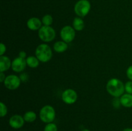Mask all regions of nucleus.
Here are the masks:
<instances>
[{
	"instance_id": "nucleus-1",
	"label": "nucleus",
	"mask_w": 132,
	"mask_h": 131,
	"mask_svg": "<svg viewBox=\"0 0 132 131\" xmlns=\"http://www.w3.org/2000/svg\"><path fill=\"white\" fill-rule=\"evenodd\" d=\"M106 91L115 98L121 96L125 91V87L121 80L117 78H112L106 84Z\"/></svg>"
},
{
	"instance_id": "nucleus-9",
	"label": "nucleus",
	"mask_w": 132,
	"mask_h": 131,
	"mask_svg": "<svg viewBox=\"0 0 132 131\" xmlns=\"http://www.w3.org/2000/svg\"><path fill=\"white\" fill-rule=\"evenodd\" d=\"M27 66L26 59L18 57L15 58L12 62V69L14 72L21 73L24 70L26 66Z\"/></svg>"
},
{
	"instance_id": "nucleus-15",
	"label": "nucleus",
	"mask_w": 132,
	"mask_h": 131,
	"mask_svg": "<svg viewBox=\"0 0 132 131\" xmlns=\"http://www.w3.org/2000/svg\"><path fill=\"white\" fill-rule=\"evenodd\" d=\"M72 26H73V28H74L75 30L79 32V31L83 30L84 27H85V22L80 17H77L73 19Z\"/></svg>"
},
{
	"instance_id": "nucleus-25",
	"label": "nucleus",
	"mask_w": 132,
	"mask_h": 131,
	"mask_svg": "<svg viewBox=\"0 0 132 131\" xmlns=\"http://www.w3.org/2000/svg\"><path fill=\"white\" fill-rule=\"evenodd\" d=\"M6 77H5V74H4V72H1L0 73V82H4Z\"/></svg>"
},
{
	"instance_id": "nucleus-22",
	"label": "nucleus",
	"mask_w": 132,
	"mask_h": 131,
	"mask_svg": "<svg viewBox=\"0 0 132 131\" xmlns=\"http://www.w3.org/2000/svg\"><path fill=\"white\" fill-rule=\"evenodd\" d=\"M6 46H5V44L1 42V43L0 44V55H1V56H3V55H4V53L6 52Z\"/></svg>"
},
{
	"instance_id": "nucleus-26",
	"label": "nucleus",
	"mask_w": 132,
	"mask_h": 131,
	"mask_svg": "<svg viewBox=\"0 0 132 131\" xmlns=\"http://www.w3.org/2000/svg\"><path fill=\"white\" fill-rule=\"evenodd\" d=\"M26 56H27V53H26L25 51H21L19 53V57H20L23 58V59H25Z\"/></svg>"
},
{
	"instance_id": "nucleus-4",
	"label": "nucleus",
	"mask_w": 132,
	"mask_h": 131,
	"mask_svg": "<svg viewBox=\"0 0 132 131\" xmlns=\"http://www.w3.org/2000/svg\"><path fill=\"white\" fill-rule=\"evenodd\" d=\"M38 35L40 39L43 42H51L55 37V31L50 26L43 25L39 30Z\"/></svg>"
},
{
	"instance_id": "nucleus-13",
	"label": "nucleus",
	"mask_w": 132,
	"mask_h": 131,
	"mask_svg": "<svg viewBox=\"0 0 132 131\" xmlns=\"http://www.w3.org/2000/svg\"><path fill=\"white\" fill-rule=\"evenodd\" d=\"M120 102L125 107H132V95L128 93L123 94L120 98Z\"/></svg>"
},
{
	"instance_id": "nucleus-20",
	"label": "nucleus",
	"mask_w": 132,
	"mask_h": 131,
	"mask_svg": "<svg viewBox=\"0 0 132 131\" xmlns=\"http://www.w3.org/2000/svg\"><path fill=\"white\" fill-rule=\"evenodd\" d=\"M8 109L6 105L3 102H0V116L1 118L5 116L7 114Z\"/></svg>"
},
{
	"instance_id": "nucleus-27",
	"label": "nucleus",
	"mask_w": 132,
	"mask_h": 131,
	"mask_svg": "<svg viewBox=\"0 0 132 131\" xmlns=\"http://www.w3.org/2000/svg\"><path fill=\"white\" fill-rule=\"evenodd\" d=\"M122 131H132L131 128H126L123 130Z\"/></svg>"
},
{
	"instance_id": "nucleus-8",
	"label": "nucleus",
	"mask_w": 132,
	"mask_h": 131,
	"mask_svg": "<svg viewBox=\"0 0 132 131\" xmlns=\"http://www.w3.org/2000/svg\"><path fill=\"white\" fill-rule=\"evenodd\" d=\"M77 93L75 90L72 89H68L64 90L62 93V100L65 104L71 105L76 102L77 100Z\"/></svg>"
},
{
	"instance_id": "nucleus-7",
	"label": "nucleus",
	"mask_w": 132,
	"mask_h": 131,
	"mask_svg": "<svg viewBox=\"0 0 132 131\" xmlns=\"http://www.w3.org/2000/svg\"><path fill=\"white\" fill-rule=\"evenodd\" d=\"M21 82V80L19 77L15 74H10L6 77L3 83L8 89L15 90L20 86Z\"/></svg>"
},
{
	"instance_id": "nucleus-10",
	"label": "nucleus",
	"mask_w": 132,
	"mask_h": 131,
	"mask_svg": "<svg viewBox=\"0 0 132 131\" xmlns=\"http://www.w3.org/2000/svg\"><path fill=\"white\" fill-rule=\"evenodd\" d=\"M24 119L23 118V116H21L18 114L12 116L11 118L9 119V123L10 127L14 129H19L23 126L24 125Z\"/></svg>"
},
{
	"instance_id": "nucleus-18",
	"label": "nucleus",
	"mask_w": 132,
	"mask_h": 131,
	"mask_svg": "<svg viewBox=\"0 0 132 131\" xmlns=\"http://www.w3.org/2000/svg\"><path fill=\"white\" fill-rule=\"evenodd\" d=\"M41 21L44 26H50L53 23V17L50 14H46L43 17Z\"/></svg>"
},
{
	"instance_id": "nucleus-14",
	"label": "nucleus",
	"mask_w": 132,
	"mask_h": 131,
	"mask_svg": "<svg viewBox=\"0 0 132 131\" xmlns=\"http://www.w3.org/2000/svg\"><path fill=\"white\" fill-rule=\"evenodd\" d=\"M54 51L57 53H63L68 49V44L63 41H57L54 44Z\"/></svg>"
},
{
	"instance_id": "nucleus-16",
	"label": "nucleus",
	"mask_w": 132,
	"mask_h": 131,
	"mask_svg": "<svg viewBox=\"0 0 132 131\" xmlns=\"http://www.w3.org/2000/svg\"><path fill=\"white\" fill-rule=\"evenodd\" d=\"M26 62L28 66L31 68H36L39 65V60L36 57L29 56L26 59Z\"/></svg>"
},
{
	"instance_id": "nucleus-12",
	"label": "nucleus",
	"mask_w": 132,
	"mask_h": 131,
	"mask_svg": "<svg viewBox=\"0 0 132 131\" xmlns=\"http://www.w3.org/2000/svg\"><path fill=\"white\" fill-rule=\"evenodd\" d=\"M12 67V62L6 56H0V72H5Z\"/></svg>"
},
{
	"instance_id": "nucleus-23",
	"label": "nucleus",
	"mask_w": 132,
	"mask_h": 131,
	"mask_svg": "<svg viewBox=\"0 0 132 131\" xmlns=\"http://www.w3.org/2000/svg\"><path fill=\"white\" fill-rule=\"evenodd\" d=\"M126 75H127L128 78L132 81V65L129 66L126 70Z\"/></svg>"
},
{
	"instance_id": "nucleus-2",
	"label": "nucleus",
	"mask_w": 132,
	"mask_h": 131,
	"mask_svg": "<svg viewBox=\"0 0 132 131\" xmlns=\"http://www.w3.org/2000/svg\"><path fill=\"white\" fill-rule=\"evenodd\" d=\"M36 57L41 62H47L52 57V51L46 44H41L36 48Z\"/></svg>"
},
{
	"instance_id": "nucleus-5",
	"label": "nucleus",
	"mask_w": 132,
	"mask_h": 131,
	"mask_svg": "<svg viewBox=\"0 0 132 131\" xmlns=\"http://www.w3.org/2000/svg\"><path fill=\"white\" fill-rule=\"evenodd\" d=\"M91 9V4L88 0H79L74 6L75 13L80 17H83L90 12Z\"/></svg>"
},
{
	"instance_id": "nucleus-19",
	"label": "nucleus",
	"mask_w": 132,
	"mask_h": 131,
	"mask_svg": "<svg viewBox=\"0 0 132 131\" xmlns=\"http://www.w3.org/2000/svg\"><path fill=\"white\" fill-rule=\"evenodd\" d=\"M44 131H58L57 127L54 123H46L44 128Z\"/></svg>"
},
{
	"instance_id": "nucleus-11",
	"label": "nucleus",
	"mask_w": 132,
	"mask_h": 131,
	"mask_svg": "<svg viewBox=\"0 0 132 131\" xmlns=\"http://www.w3.org/2000/svg\"><path fill=\"white\" fill-rule=\"evenodd\" d=\"M42 21L37 17H31L27 21V27L32 31L39 30L42 26Z\"/></svg>"
},
{
	"instance_id": "nucleus-21",
	"label": "nucleus",
	"mask_w": 132,
	"mask_h": 131,
	"mask_svg": "<svg viewBox=\"0 0 132 131\" xmlns=\"http://www.w3.org/2000/svg\"><path fill=\"white\" fill-rule=\"evenodd\" d=\"M125 91L126 93L131 94L132 95V81H128L125 85Z\"/></svg>"
},
{
	"instance_id": "nucleus-6",
	"label": "nucleus",
	"mask_w": 132,
	"mask_h": 131,
	"mask_svg": "<svg viewBox=\"0 0 132 131\" xmlns=\"http://www.w3.org/2000/svg\"><path fill=\"white\" fill-rule=\"evenodd\" d=\"M60 36L63 41L69 43L74 39L76 37V30L71 26H65L61 30Z\"/></svg>"
},
{
	"instance_id": "nucleus-24",
	"label": "nucleus",
	"mask_w": 132,
	"mask_h": 131,
	"mask_svg": "<svg viewBox=\"0 0 132 131\" xmlns=\"http://www.w3.org/2000/svg\"><path fill=\"white\" fill-rule=\"evenodd\" d=\"M19 78H20L21 80L23 81V82H27L28 79V76L26 73H23V74H21Z\"/></svg>"
},
{
	"instance_id": "nucleus-3",
	"label": "nucleus",
	"mask_w": 132,
	"mask_h": 131,
	"mask_svg": "<svg viewBox=\"0 0 132 131\" xmlns=\"http://www.w3.org/2000/svg\"><path fill=\"white\" fill-rule=\"evenodd\" d=\"M39 118L43 123H52L55 118V111L54 108L49 105L43 106L39 111Z\"/></svg>"
},
{
	"instance_id": "nucleus-17",
	"label": "nucleus",
	"mask_w": 132,
	"mask_h": 131,
	"mask_svg": "<svg viewBox=\"0 0 132 131\" xmlns=\"http://www.w3.org/2000/svg\"><path fill=\"white\" fill-rule=\"evenodd\" d=\"M24 121L27 123H32L35 121L37 118V115L36 113L34 111H28L24 114L23 116Z\"/></svg>"
},
{
	"instance_id": "nucleus-28",
	"label": "nucleus",
	"mask_w": 132,
	"mask_h": 131,
	"mask_svg": "<svg viewBox=\"0 0 132 131\" xmlns=\"http://www.w3.org/2000/svg\"><path fill=\"white\" fill-rule=\"evenodd\" d=\"M81 131H90V130H88V129H84V130H81Z\"/></svg>"
}]
</instances>
